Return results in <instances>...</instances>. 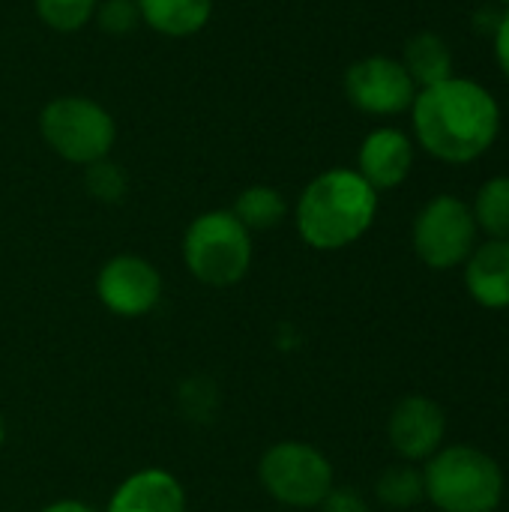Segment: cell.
Returning a JSON list of instances; mask_svg holds the SVG:
<instances>
[{
    "label": "cell",
    "mask_w": 509,
    "mask_h": 512,
    "mask_svg": "<svg viewBox=\"0 0 509 512\" xmlns=\"http://www.w3.org/2000/svg\"><path fill=\"white\" fill-rule=\"evenodd\" d=\"M411 120L429 156L447 165H465L498 141L501 105L483 84L450 75L441 84L417 90Z\"/></svg>",
    "instance_id": "1"
},
{
    "label": "cell",
    "mask_w": 509,
    "mask_h": 512,
    "mask_svg": "<svg viewBox=\"0 0 509 512\" xmlns=\"http://www.w3.org/2000/svg\"><path fill=\"white\" fill-rule=\"evenodd\" d=\"M378 192L351 168L315 177L297 201V231L312 249H345L375 222Z\"/></svg>",
    "instance_id": "2"
},
{
    "label": "cell",
    "mask_w": 509,
    "mask_h": 512,
    "mask_svg": "<svg viewBox=\"0 0 509 512\" xmlns=\"http://www.w3.org/2000/svg\"><path fill=\"white\" fill-rule=\"evenodd\" d=\"M423 489L441 512H495L504 498V474L483 450L447 447L429 459Z\"/></svg>",
    "instance_id": "3"
},
{
    "label": "cell",
    "mask_w": 509,
    "mask_h": 512,
    "mask_svg": "<svg viewBox=\"0 0 509 512\" xmlns=\"http://www.w3.org/2000/svg\"><path fill=\"white\" fill-rule=\"evenodd\" d=\"M183 258L198 282L216 288L234 285L246 276L252 261L249 228L231 210L204 213L186 231Z\"/></svg>",
    "instance_id": "4"
},
{
    "label": "cell",
    "mask_w": 509,
    "mask_h": 512,
    "mask_svg": "<svg viewBox=\"0 0 509 512\" xmlns=\"http://www.w3.org/2000/svg\"><path fill=\"white\" fill-rule=\"evenodd\" d=\"M39 129L48 147L75 165H93L108 159L117 126L111 114L84 96H60L48 102L39 114Z\"/></svg>",
    "instance_id": "5"
},
{
    "label": "cell",
    "mask_w": 509,
    "mask_h": 512,
    "mask_svg": "<svg viewBox=\"0 0 509 512\" xmlns=\"http://www.w3.org/2000/svg\"><path fill=\"white\" fill-rule=\"evenodd\" d=\"M474 210L456 195L432 198L414 219V252L432 270H453L477 249Z\"/></svg>",
    "instance_id": "6"
},
{
    "label": "cell",
    "mask_w": 509,
    "mask_h": 512,
    "mask_svg": "<svg viewBox=\"0 0 509 512\" xmlns=\"http://www.w3.org/2000/svg\"><path fill=\"white\" fill-rule=\"evenodd\" d=\"M264 489L288 507H318L333 492V468L324 453L300 441H282L261 459Z\"/></svg>",
    "instance_id": "7"
},
{
    "label": "cell",
    "mask_w": 509,
    "mask_h": 512,
    "mask_svg": "<svg viewBox=\"0 0 509 512\" xmlns=\"http://www.w3.org/2000/svg\"><path fill=\"white\" fill-rule=\"evenodd\" d=\"M345 93L360 111L390 117V114L411 111L417 99V84L411 81L402 60L375 54L357 60L345 72Z\"/></svg>",
    "instance_id": "8"
},
{
    "label": "cell",
    "mask_w": 509,
    "mask_h": 512,
    "mask_svg": "<svg viewBox=\"0 0 509 512\" xmlns=\"http://www.w3.org/2000/svg\"><path fill=\"white\" fill-rule=\"evenodd\" d=\"M99 300L123 318H138L150 312L162 297V279L153 264L135 255L111 258L96 279Z\"/></svg>",
    "instance_id": "9"
},
{
    "label": "cell",
    "mask_w": 509,
    "mask_h": 512,
    "mask_svg": "<svg viewBox=\"0 0 509 512\" xmlns=\"http://www.w3.org/2000/svg\"><path fill=\"white\" fill-rule=\"evenodd\" d=\"M390 444L393 450L408 462L432 459L441 450L447 417L438 402L426 396H408L393 408L390 417Z\"/></svg>",
    "instance_id": "10"
},
{
    "label": "cell",
    "mask_w": 509,
    "mask_h": 512,
    "mask_svg": "<svg viewBox=\"0 0 509 512\" xmlns=\"http://www.w3.org/2000/svg\"><path fill=\"white\" fill-rule=\"evenodd\" d=\"M357 162H360L357 174L375 192L396 189L399 183H405V177L414 168V144H411V138L402 129L381 126V129L366 135Z\"/></svg>",
    "instance_id": "11"
},
{
    "label": "cell",
    "mask_w": 509,
    "mask_h": 512,
    "mask_svg": "<svg viewBox=\"0 0 509 512\" xmlns=\"http://www.w3.org/2000/svg\"><path fill=\"white\" fill-rule=\"evenodd\" d=\"M468 294L486 309H509V240H489L465 261Z\"/></svg>",
    "instance_id": "12"
},
{
    "label": "cell",
    "mask_w": 509,
    "mask_h": 512,
    "mask_svg": "<svg viewBox=\"0 0 509 512\" xmlns=\"http://www.w3.org/2000/svg\"><path fill=\"white\" fill-rule=\"evenodd\" d=\"M108 512H186V495L171 474L141 471L114 492Z\"/></svg>",
    "instance_id": "13"
},
{
    "label": "cell",
    "mask_w": 509,
    "mask_h": 512,
    "mask_svg": "<svg viewBox=\"0 0 509 512\" xmlns=\"http://www.w3.org/2000/svg\"><path fill=\"white\" fill-rule=\"evenodd\" d=\"M402 66L408 69L417 90H423V87L441 84L453 75V51H450L444 36L423 30V33L408 39L405 54H402Z\"/></svg>",
    "instance_id": "14"
},
{
    "label": "cell",
    "mask_w": 509,
    "mask_h": 512,
    "mask_svg": "<svg viewBox=\"0 0 509 512\" xmlns=\"http://www.w3.org/2000/svg\"><path fill=\"white\" fill-rule=\"evenodd\" d=\"M138 12L156 33L192 36L210 21L213 0H138Z\"/></svg>",
    "instance_id": "15"
},
{
    "label": "cell",
    "mask_w": 509,
    "mask_h": 512,
    "mask_svg": "<svg viewBox=\"0 0 509 512\" xmlns=\"http://www.w3.org/2000/svg\"><path fill=\"white\" fill-rule=\"evenodd\" d=\"M477 228L489 234V240H509V177H492L480 186L474 198Z\"/></svg>",
    "instance_id": "16"
},
{
    "label": "cell",
    "mask_w": 509,
    "mask_h": 512,
    "mask_svg": "<svg viewBox=\"0 0 509 512\" xmlns=\"http://www.w3.org/2000/svg\"><path fill=\"white\" fill-rule=\"evenodd\" d=\"M231 213L249 231H267V228H276L285 219L288 204H285V198L276 189H270V186H252V189H246L237 198V204H234Z\"/></svg>",
    "instance_id": "17"
},
{
    "label": "cell",
    "mask_w": 509,
    "mask_h": 512,
    "mask_svg": "<svg viewBox=\"0 0 509 512\" xmlns=\"http://www.w3.org/2000/svg\"><path fill=\"white\" fill-rule=\"evenodd\" d=\"M426 495L423 489V474L411 465H399L390 468L381 480H378V498L393 507V510H408L414 504H420Z\"/></svg>",
    "instance_id": "18"
},
{
    "label": "cell",
    "mask_w": 509,
    "mask_h": 512,
    "mask_svg": "<svg viewBox=\"0 0 509 512\" xmlns=\"http://www.w3.org/2000/svg\"><path fill=\"white\" fill-rule=\"evenodd\" d=\"M99 0H36L39 18L60 33L81 30L93 15H96Z\"/></svg>",
    "instance_id": "19"
},
{
    "label": "cell",
    "mask_w": 509,
    "mask_h": 512,
    "mask_svg": "<svg viewBox=\"0 0 509 512\" xmlns=\"http://www.w3.org/2000/svg\"><path fill=\"white\" fill-rule=\"evenodd\" d=\"M87 189L99 201H120L126 192V174L114 162L99 159V162L87 165Z\"/></svg>",
    "instance_id": "20"
},
{
    "label": "cell",
    "mask_w": 509,
    "mask_h": 512,
    "mask_svg": "<svg viewBox=\"0 0 509 512\" xmlns=\"http://www.w3.org/2000/svg\"><path fill=\"white\" fill-rule=\"evenodd\" d=\"M96 15L108 33H129L141 21L138 0H102L96 6Z\"/></svg>",
    "instance_id": "21"
},
{
    "label": "cell",
    "mask_w": 509,
    "mask_h": 512,
    "mask_svg": "<svg viewBox=\"0 0 509 512\" xmlns=\"http://www.w3.org/2000/svg\"><path fill=\"white\" fill-rule=\"evenodd\" d=\"M324 512H369V507L354 489H333L324 498Z\"/></svg>",
    "instance_id": "22"
},
{
    "label": "cell",
    "mask_w": 509,
    "mask_h": 512,
    "mask_svg": "<svg viewBox=\"0 0 509 512\" xmlns=\"http://www.w3.org/2000/svg\"><path fill=\"white\" fill-rule=\"evenodd\" d=\"M495 57H498V66L509 81V9L495 27Z\"/></svg>",
    "instance_id": "23"
},
{
    "label": "cell",
    "mask_w": 509,
    "mask_h": 512,
    "mask_svg": "<svg viewBox=\"0 0 509 512\" xmlns=\"http://www.w3.org/2000/svg\"><path fill=\"white\" fill-rule=\"evenodd\" d=\"M42 512H96V510H93V507H87V504H78V501H57V504L45 507Z\"/></svg>",
    "instance_id": "24"
},
{
    "label": "cell",
    "mask_w": 509,
    "mask_h": 512,
    "mask_svg": "<svg viewBox=\"0 0 509 512\" xmlns=\"http://www.w3.org/2000/svg\"><path fill=\"white\" fill-rule=\"evenodd\" d=\"M0 447H3V423H0Z\"/></svg>",
    "instance_id": "25"
},
{
    "label": "cell",
    "mask_w": 509,
    "mask_h": 512,
    "mask_svg": "<svg viewBox=\"0 0 509 512\" xmlns=\"http://www.w3.org/2000/svg\"><path fill=\"white\" fill-rule=\"evenodd\" d=\"M501 3H507V6H509V0H501Z\"/></svg>",
    "instance_id": "26"
}]
</instances>
